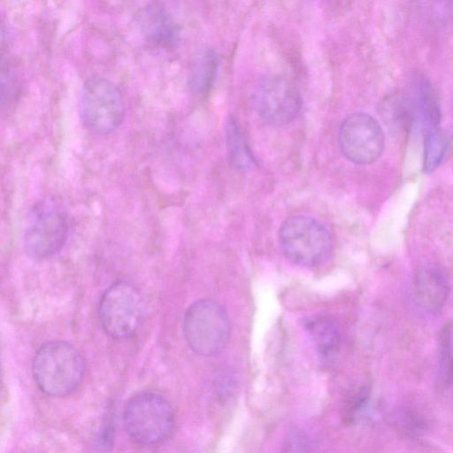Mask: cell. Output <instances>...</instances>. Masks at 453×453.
Wrapping results in <instances>:
<instances>
[{"label":"cell","instance_id":"obj_1","mask_svg":"<svg viewBox=\"0 0 453 453\" xmlns=\"http://www.w3.org/2000/svg\"><path fill=\"white\" fill-rule=\"evenodd\" d=\"M85 363L79 350L67 342L50 341L42 345L32 360V374L42 392L65 396L81 384Z\"/></svg>","mask_w":453,"mask_h":453},{"label":"cell","instance_id":"obj_2","mask_svg":"<svg viewBox=\"0 0 453 453\" xmlns=\"http://www.w3.org/2000/svg\"><path fill=\"white\" fill-rule=\"evenodd\" d=\"M279 241L285 257L300 266L314 267L325 263L334 247L333 235L320 221L296 215L281 225Z\"/></svg>","mask_w":453,"mask_h":453},{"label":"cell","instance_id":"obj_3","mask_svg":"<svg viewBox=\"0 0 453 453\" xmlns=\"http://www.w3.org/2000/svg\"><path fill=\"white\" fill-rule=\"evenodd\" d=\"M124 425L137 443L155 445L167 440L175 426L172 406L162 395L142 392L132 396L124 409Z\"/></svg>","mask_w":453,"mask_h":453},{"label":"cell","instance_id":"obj_4","mask_svg":"<svg viewBox=\"0 0 453 453\" xmlns=\"http://www.w3.org/2000/svg\"><path fill=\"white\" fill-rule=\"evenodd\" d=\"M69 234L66 211L56 201L45 199L29 210L23 232V249L34 259L48 258L65 245Z\"/></svg>","mask_w":453,"mask_h":453},{"label":"cell","instance_id":"obj_5","mask_svg":"<svg viewBox=\"0 0 453 453\" xmlns=\"http://www.w3.org/2000/svg\"><path fill=\"white\" fill-rule=\"evenodd\" d=\"M230 330L227 313L214 300H197L185 312L184 338L188 347L199 356L212 357L224 350Z\"/></svg>","mask_w":453,"mask_h":453},{"label":"cell","instance_id":"obj_6","mask_svg":"<svg viewBox=\"0 0 453 453\" xmlns=\"http://www.w3.org/2000/svg\"><path fill=\"white\" fill-rule=\"evenodd\" d=\"M83 126L96 134H109L122 124L126 105L119 88L111 81L93 76L83 85L80 102Z\"/></svg>","mask_w":453,"mask_h":453},{"label":"cell","instance_id":"obj_7","mask_svg":"<svg viewBox=\"0 0 453 453\" xmlns=\"http://www.w3.org/2000/svg\"><path fill=\"white\" fill-rule=\"evenodd\" d=\"M143 308L141 292L134 284L115 282L101 296L98 307L101 325L111 337L127 338L138 329Z\"/></svg>","mask_w":453,"mask_h":453},{"label":"cell","instance_id":"obj_8","mask_svg":"<svg viewBox=\"0 0 453 453\" xmlns=\"http://www.w3.org/2000/svg\"><path fill=\"white\" fill-rule=\"evenodd\" d=\"M339 145L349 161L357 165L372 164L384 150V133L373 117L365 112H355L348 116L340 127Z\"/></svg>","mask_w":453,"mask_h":453},{"label":"cell","instance_id":"obj_9","mask_svg":"<svg viewBox=\"0 0 453 453\" xmlns=\"http://www.w3.org/2000/svg\"><path fill=\"white\" fill-rule=\"evenodd\" d=\"M258 115L274 127L288 125L299 114L302 97L296 86L288 78L273 74L264 78L255 92Z\"/></svg>","mask_w":453,"mask_h":453},{"label":"cell","instance_id":"obj_10","mask_svg":"<svg viewBox=\"0 0 453 453\" xmlns=\"http://www.w3.org/2000/svg\"><path fill=\"white\" fill-rule=\"evenodd\" d=\"M414 286L418 303L426 311L437 314L442 310L449 294V286L444 274L438 268H420L416 273Z\"/></svg>","mask_w":453,"mask_h":453},{"label":"cell","instance_id":"obj_11","mask_svg":"<svg viewBox=\"0 0 453 453\" xmlns=\"http://www.w3.org/2000/svg\"><path fill=\"white\" fill-rule=\"evenodd\" d=\"M303 326L321 358L329 360L336 355L341 346V330L333 317L311 315L303 319Z\"/></svg>","mask_w":453,"mask_h":453},{"label":"cell","instance_id":"obj_12","mask_svg":"<svg viewBox=\"0 0 453 453\" xmlns=\"http://www.w3.org/2000/svg\"><path fill=\"white\" fill-rule=\"evenodd\" d=\"M143 30L147 42L157 50H173L180 39L178 24L162 7H151L146 11Z\"/></svg>","mask_w":453,"mask_h":453},{"label":"cell","instance_id":"obj_13","mask_svg":"<svg viewBox=\"0 0 453 453\" xmlns=\"http://www.w3.org/2000/svg\"><path fill=\"white\" fill-rule=\"evenodd\" d=\"M219 60L213 50L206 49L195 58L189 71L188 84L191 90L203 95L213 84Z\"/></svg>","mask_w":453,"mask_h":453},{"label":"cell","instance_id":"obj_14","mask_svg":"<svg viewBox=\"0 0 453 453\" xmlns=\"http://www.w3.org/2000/svg\"><path fill=\"white\" fill-rule=\"evenodd\" d=\"M226 144L231 164L239 169H248L254 165V158L243 140L241 130L234 119L226 126Z\"/></svg>","mask_w":453,"mask_h":453},{"label":"cell","instance_id":"obj_15","mask_svg":"<svg viewBox=\"0 0 453 453\" xmlns=\"http://www.w3.org/2000/svg\"><path fill=\"white\" fill-rule=\"evenodd\" d=\"M449 148V139L441 130L426 129L425 138L424 169L431 172L444 158Z\"/></svg>","mask_w":453,"mask_h":453}]
</instances>
